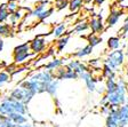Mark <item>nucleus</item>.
<instances>
[{"mask_svg": "<svg viewBox=\"0 0 128 127\" xmlns=\"http://www.w3.org/2000/svg\"><path fill=\"white\" fill-rule=\"evenodd\" d=\"M55 100L47 93L37 94L28 105L30 116L36 121H46L55 112Z\"/></svg>", "mask_w": 128, "mask_h": 127, "instance_id": "f257e3e1", "label": "nucleus"}, {"mask_svg": "<svg viewBox=\"0 0 128 127\" xmlns=\"http://www.w3.org/2000/svg\"><path fill=\"white\" fill-rule=\"evenodd\" d=\"M117 89L112 94H106L108 96V104L111 108H119L126 103L128 95V84L127 80L122 77L117 79Z\"/></svg>", "mask_w": 128, "mask_h": 127, "instance_id": "f03ea898", "label": "nucleus"}, {"mask_svg": "<svg viewBox=\"0 0 128 127\" xmlns=\"http://www.w3.org/2000/svg\"><path fill=\"white\" fill-rule=\"evenodd\" d=\"M12 113H21V114H26L28 116V113H29L28 105L22 103V102L13 100L9 96L4 97L2 100L0 101V114L8 117Z\"/></svg>", "mask_w": 128, "mask_h": 127, "instance_id": "7ed1b4c3", "label": "nucleus"}, {"mask_svg": "<svg viewBox=\"0 0 128 127\" xmlns=\"http://www.w3.org/2000/svg\"><path fill=\"white\" fill-rule=\"evenodd\" d=\"M126 62V56H125V50L121 49L118 50H112L109 54H106L105 58L103 60V64L110 66L112 70H114L116 72L119 71L122 65Z\"/></svg>", "mask_w": 128, "mask_h": 127, "instance_id": "20e7f679", "label": "nucleus"}, {"mask_svg": "<svg viewBox=\"0 0 128 127\" xmlns=\"http://www.w3.org/2000/svg\"><path fill=\"white\" fill-rule=\"evenodd\" d=\"M33 56H34V54H32L29 42L20 44V45L15 46L13 50V61L14 64H16V65H22Z\"/></svg>", "mask_w": 128, "mask_h": 127, "instance_id": "39448f33", "label": "nucleus"}, {"mask_svg": "<svg viewBox=\"0 0 128 127\" xmlns=\"http://www.w3.org/2000/svg\"><path fill=\"white\" fill-rule=\"evenodd\" d=\"M34 96L36 95L33 94V93L29 92V90H26V89H24V88L20 87V86L15 87L14 89H12L10 93H9V97H12L15 101L22 102V103L26 104V105H29V103L33 100Z\"/></svg>", "mask_w": 128, "mask_h": 127, "instance_id": "423d86ee", "label": "nucleus"}, {"mask_svg": "<svg viewBox=\"0 0 128 127\" xmlns=\"http://www.w3.org/2000/svg\"><path fill=\"white\" fill-rule=\"evenodd\" d=\"M29 45L32 54L39 55V54H42L47 49V40H46V38L44 36H36L29 42Z\"/></svg>", "mask_w": 128, "mask_h": 127, "instance_id": "0eeeda50", "label": "nucleus"}, {"mask_svg": "<svg viewBox=\"0 0 128 127\" xmlns=\"http://www.w3.org/2000/svg\"><path fill=\"white\" fill-rule=\"evenodd\" d=\"M65 65H66L69 69H71L73 72H76L78 76L85 73V72H89V71H90L89 66H88L86 63L81 62L80 60H78V58H72V60H70L69 63L65 64Z\"/></svg>", "mask_w": 128, "mask_h": 127, "instance_id": "6e6552de", "label": "nucleus"}, {"mask_svg": "<svg viewBox=\"0 0 128 127\" xmlns=\"http://www.w3.org/2000/svg\"><path fill=\"white\" fill-rule=\"evenodd\" d=\"M29 77L33 78V79L38 80V81L42 82L45 85H49L53 80H55V77H54L53 72H49L47 70H40V71H36L32 72Z\"/></svg>", "mask_w": 128, "mask_h": 127, "instance_id": "1a4fd4ad", "label": "nucleus"}, {"mask_svg": "<svg viewBox=\"0 0 128 127\" xmlns=\"http://www.w3.org/2000/svg\"><path fill=\"white\" fill-rule=\"evenodd\" d=\"M29 12H31L29 8L20 7L18 11H16L15 13L10 14V16H9V20H8V22H9L8 24H9L12 28L16 27V25L18 24V22H21L23 19H25V16L29 14Z\"/></svg>", "mask_w": 128, "mask_h": 127, "instance_id": "9d476101", "label": "nucleus"}, {"mask_svg": "<svg viewBox=\"0 0 128 127\" xmlns=\"http://www.w3.org/2000/svg\"><path fill=\"white\" fill-rule=\"evenodd\" d=\"M79 79H82L84 82H85V86L87 88L88 92H95L96 90V86H97V80H96V77L92 73V71L89 72H85V73L80 74Z\"/></svg>", "mask_w": 128, "mask_h": 127, "instance_id": "9b49d317", "label": "nucleus"}, {"mask_svg": "<svg viewBox=\"0 0 128 127\" xmlns=\"http://www.w3.org/2000/svg\"><path fill=\"white\" fill-rule=\"evenodd\" d=\"M48 7H50V3H49V0H42V1H39V3L34 6V8H33V9H32V11L30 12L26 16H25V19H28V17H32L33 20L37 21L38 16L42 13L44 11H46Z\"/></svg>", "mask_w": 128, "mask_h": 127, "instance_id": "f8f14e48", "label": "nucleus"}, {"mask_svg": "<svg viewBox=\"0 0 128 127\" xmlns=\"http://www.w3.org/2000/svg\"><path fill=\"white\" fill-rule=\"evenodd\" d=\"M124 15V11L119 9V8H112L110 13L106 16V25L109 28L114 27L116 24L119 22V20L121 19V16Z\"/></svg>", "mask_w": 128, "mask_h": 127, "instance_id": "ddd939ff", "label": "nucleus"}, {"mask_svg": "<svg viewBox=\"0 0 128 127\" xmlns=\"http://www.w3.org/2000/svg\"><path fill=\"white\" fill-rule=\"evenodd\" d=\"M88 24H89V29H90L92 33H95V35H98V33H102L105 30V24L102 20H98L97 17L93 16L89 21H88Z\"/></svg>", "mask_w": 128, "mask_h": 127, "instance_id": "4468645a", "label": "nucleus"}, {"mask_svg": "<svg viewBox=\"0 0 128 127\" xmlns=\"http://www.w3.org/2000/svg\"><path fill=\"white\" fill-rule=\"evenodd\" d=\"M64 62H65L64 58L54 57V58H52L50 61H48L46 64H44V70H47V71H49V72H54L55 70L58 69V68L65 65Z\"/></svg>", "mask_w": 128, "mask_h": 127, "instance_id": "2eb2a0df", "label": "nucleus"}, {"mask_svg": "<svg viewBox=\"0 0 128 127\" xmlns=\"http://www.w3.org/2000/svg\"><path fill=\"white\" fill-rule=\"evenodd\" d=\"M93 50H94V48L90 47V46L87 44L86 46H84V47L79 48L78 50H76L72 55H73V57L78 58V60H81V58L87 57V56H89L90 54H93Z\"/></svg>", "mask_w": 128, "mask_h": 127, "instance_id": "dca6fc26", "label": "nucleus"}, {"mask_svg": "<svg viewBox=\"0 0 128 127\" xmlns=\"http://www.w3.org/2000/svg\"><path fill=\"white\" fill-rule=\"evenodd\" d=\"M108 48L110 50H118L121 49V46H122V41H121V38L118 37V36H113V37H110L108 39Z\"/></svg>", "mask_w": 128, "mask_h": 127, "instance_id": "f3484780", "label": "nucleus"}, {"mask_svg": "<svg viewBox=\"0 0 128 127\" xmlns=\"http://www.w3.org/2000/svg\"><path fill=\"white\" fill-rule=\"evenodd\" d=\"M8 118L12 120L15 125H24L29 121V116L26 114H21V113H12L8 116Z\"/></svg>", "mask_w": 128, "mask_h": 127, "instance_id": "a211bd4d", "label": "nucleus"}, {"mask_svg": "<svg viewBox=\"0 0 128 127\" xmlns=\"http://www.w3.org/2000/svg\"><path fill=\"white\" fill-rule=\"evenodd\" d=\"M70 41V36L69 35H65L63 37L56 39V42H55V48H56V53H62L64 50V48L68 46Z\"/></svg>", "mask_w": 128, "mask_h": 127, "instance_id": "6ab92c4d", "label": "nucleus"}, {"mask_svg": "<svg viewBox=\"0 0 128 127\" xmlns=\"http://www.w3.org/2000/svg\"><path fill=\"white\" fill-rule=\"evenodd\" d=\"M52 33H53V36L56 38V39H58V38L65 36V33H66V23L63 22V23L57 24V25L53 29Z\"/></svg>", "mask_w": 128, "mask_h": 127, "instance_id": "aec40b11", "label": "nucleus"}, {"mask_svg": "<svg viewBox=\"0 0 128 127\" xmlns=\"http://www.w3.org/2000/svg\"><path fill=\"white\" fill-rule=\"evenodd\" d=\"M58 86H60L58 80H56V79L53 80L50 84L48 85V88H47V90H46V93H47L50 97L56 98L57 97V92H58Z\"/></svg>", "mask_w": 128, "mask_h": 127, "instance_id": "412c9836", "label": "nucleus"}, {"mask_svg": "<svg viewBox=\"0 0 128 127\" xmlns=\"http://www.w3.org/2000/svg\"><path fill=\"white\" fill-rule=\"evenodd\" d=\"M105 94H112L117 89V78H110V79H105Z\"/></svg>", "mask_w": 128, "mask_h": 127, "instance_id": "4be33fe9", "label": "nucleus"}, {"mask_svg": "<svg viewBox=\"0 0 128 127\" xmlns=\"http://www.w3.org/2000/svg\"><path fill=\"white\" fill-rule=\"evenodd\" d=\"M10 13L7 9V5L6 4H0V24H5L9 20Z\"/></svg>", "mask_w": 128, "mask_h": 127, "instance_id": "5701e85b", "label": "nucleus"}, {"mask_svg": "<svg viewBox=\"0 0 128 127\" xmlns=\"http://www.w3.org/2000/svg\"><path fill=\"white\" fill-rule=\"evenodd\" d=\"M102 38L100 37L98 35H95V33H89L87 36V42L88 45L90 46V47H96V46H98L100 44H102Z\"/></svg>", "mask_w": 128, "mask_h": 127, "instance_id": "b1692460", "label": "nucleus"}, {"mask_svg": "<svg viewBox=\"0 0 128 127\" xmlns=\"http://www.w3.org/2000/svg\"><path fill=\"white\" fill-rule=\"evenodd\" d=\"M14 35L13 28L9 25L8 23L0 24V37H12Z\"/></svg>", "mask_w": 128, "mask_h": 127, "instance_id": "393cba45", "label": "nucleus"}, {"mask_svg": "<svg viewBox=\"0 0 128 127\" xmlns=\"http://www.w3.org/2000/svg\"><path fill=\"white\" fill-rule=\"evenodd\" d=\"M102 77H104L105 79H110V78H117V72L114 70H112L110 66L103 64L102 68Z\"/></svg>", "mask_w": 128, "mask_h": 127, "instance_id": "a878e982", "label": "nucleus"}, {"mask_svg": "<svg viewBox=\"0 0 128 127\" xmlns=\"http://www.w3.org/2000/svg\"><path fill=\"white\" fill-rule=\"evenodd\" d=\"M87 30H89V24L87 21H80L76 24V27L73 28V32L76 33H84Z\"/></svg>", "mask_w": 128, "mask_h": 127, "instance_id": "bb28decb", "label": "nucleus"}, {"mask_svg": "<svg viewBox=\"0 0 128 127\" xmlns=\"http://www.w3.org/2000/svg\"><path fill=\"white\" fill-rule=\"evenodd\" d=\"M54 12H55V7H54V6H50V7H48L46 11H44L42 13H41L39 16H38L37 21H38V22H44V21H46L48 17H50V16L53 15Z\"/></svg>", "mask_w": 128, "mask_h": 127, "instance_id": "cd10ccee", "label": "nucleus"}, {"mask_svg": "<svg viewBox=\"0 0 128 127\" xmlns=\"http://www.w3.org/2000/svg\"><path fill=\"white\" fill-rule=\"evenodd\" d=\"M84 5V0H69V9L72 13L78 12L80 8H82Z\"/></svg>", "mask_w": 128, "mask_h": 127, "instance_id": "c85d7f7f", "label": "nucleus"}, {"mask_svg": "<svg viewBox=\"0 0 128 127\" xmlns=\"http://www.w3.org/2000/svg\"><path fill=\"white\" fill-rule=\"evenodd\" d=\"M77 79H79V76L66 66V70L64 72V76L62 78V80H77Z\"/></svg>", "mask_w": 128, "mask_h": 127, "instance_id": "c756f323", "label": "nucleus"}, {"mask_svg": "<svg viewBox=\"0 0 128 127\" xmlns=\"http://www.w3.org/2000/svg\"><path fill=\"white\" fill-rule=\"evenodd\" d=\"M6 5H7V9H8V12H9L10 14L15 13L16 11H18V8H20L18 0H8Z\"/></svg>", "mask_w": 128, "mask_h": 127, "instance_id": "7c9ffc66", "label": "nucleus"}, {"mask_svg": "<svg viewBox=\"0 0 128 127\" xmlns=\"http://www.w3.org/2000/svg\"><path fill=\"white\" fill-rule=\"evenodd\" d=\"M10 76L7 73V72L5 71V70H2V71H0V89L5 86L6 84H8V82L10 81Z\"/></svg>", "mask_w": 128, "mask_h": 127, "instance_id": "2f4dec72", "label": "nucleus"}, {"mask_svg": "<svg viewBox=\"0 0 128 127\" xmlns=\"http://www.w3.org/2000/svg\"><path fill=\"white\" fill-rule=\"evenodd\" d=\"M54 7L57 11H63L66 7H69V0H56L54 3Z\"/></svg>", "mask_w": 128, "mask_h": 127, "instance_id": "473e14b6", "label": "nucleus"}, {"mask_svg": "<svg viewBox=\"0 0 128 127\" xmlns=\"http://www.w3.org/2000/svg\"><path fill=\"white\" fill-rule=\"evenodd\" d=\"M14 126H15V124L8 117L0 114V127H14Z\"/></svg>", "mask_w": 128, "mask_h": 127, "instance_id": "72a5a7b5", "label": "nucleus"}, {"mask_svg": "<svg viewBox=\"0 0 128 127\" xmlns=\"http://www.w3.org/2000/svg\"><path fill=\"white\" fill-rule=\"evenodd\" d=\"M4 70H5V71L7 72L9 76H12V74H13L16 70H17V65H16V64H14V63L8 64V65L5 66V69H4Z\"/></svg>", "mask_w": 128, "mask_h": 127, "instance_id": "f704fd0d", "label": "nucleus"}, {"mask_svg": "<svg viewBox=\"0 0 128 127\" xmlns=\"http://www.w3.org/2000/svg\"><path fill=\"white\" fill-rule=\"evenodd\" d=\"M110 113V105L109 104H105V105H102L101 106V114L102 116H109Z\"/></svg>", "mask_w": 128, "mask_h": 127, "instance_id": "c9c22d12", "label": "nucleus"}, {"mask_svg": "<svg viewBox=\"0 0 128 127\" xmlns=\"http://www.w3.org/2000/svg\"><path fill=\"white\" fill-rule=\"evenodd\" d=\"M127 30H128V16H126L125 21H124L122 27H121V29H120V33H121V35H124V33H125Z\"/></svg>", "mask_w": 128, "mask_h": 127, "instance_id": "e433bc0d", "label": "nucleus"}, {"mask_svg": "<svg viewBox=\"0 0 128 127\" xmlns=\"http://www.w3.org/2000/svg\"><path fill=\"white\" fill-rule=\"evenodd\" d=\"M95 92H97L98 94H102V95H104L105 94V85H97L96 86V90Z\"/></svg>", "mask_w": 128, "mask_h": 127, "instance_id": "4c0bfd02", "label": "nucleus"}, {"mask_svg": "<svg viewBox=\"0 0 128 127\" xmlns=\"http://www.w3.org/2000/svg\"><path fill=\"white\" fill-rule=\"evenodd\" d=\"M89 64H90L93 68H98L100 64H101V60H97V58H95V60H90V61H89Z\"/></svg>", "mask_w": 128, "mask_h": 127, "instance_id": "58836bf2", "label": "nucleus"}, {"mask_svg": "<svg viewBox=\"0 0 128 127\" xmlns=\"http://www.w3.org/2000/svg\"><path fill=\"white\" fill-rule=\"evenodd\" d=\"M105 104H108V96H106V94H104V95L102 96V98H101V106L102 105H105Z\"/></svg>", "mask_w": 128, "mask_h": 127, "instance_id": "ea45409f", "label": "nucleus"}, {"mask_svg": "<svg viewBox=\"0 0 128 127\" xmlns=\"http://www.w3.org/2000/svg\"><path fill=\"white\" fill-rule=\"evenodd\" d=\"M4 47H5V40L2 37H0V53L4 50Z\"/></svg>", "mask_w": 128, "mask_h": 127, "instance_id": "a19ab883", "label": "nucleus"}, {"mask_svg": "<svg viewBox=\"0 0 128 127\" xmlns=\"http://www.w3.org/2000/svg\"><path fill=\"white\" fill-rule=\"evenodd\" d=\"M105 1H108V0H95V1H94V4H95V5H97V6H101V5H103Z\"/></svg>", "mask_w": 128, "mask_h": 127, "instance_id": "79ce46f5", "label": "nucleus"}, {"mask_svg": "<svg viewBox=\"0 0 128 127\" xmlns=\"http://www.w3.org/2000/svg\"><path fill=\"white\" fill-rule=\"evenodd\" d=\"M95 0H84V4H87V5H89V4H93Z\"/></svg>", "mask_w": 128, "mask_h": 127, "instance_id": "37998d69", "label": "nucleus"}, {"mask_svg": "<svg viewBox=\"0 0 128 127\" xmlns=\"http://www.w3.org/2000/svg\"><path fill=\"white\" fill-rule=\"evenodd\" d=\"M122 37L125 38V39H128V30L125 32V33H124V35H122Z\"/></svg>", "mask_w": 128, "mask_h": 127, "instance_id": "c03bdc74", "label": "nucleus"}, {"mask_svg": "<svg viewBox=\"0 0 128 127\" xmlns=\"http://www.w3.org/2000/svg\"><path fill=\"white\" fill-rule=\"evenodd\" d=\"M126 80H127V84H128V69L126 70Z\"/></svg>", "mask_w": 128, "mask_h": 127, "instance_id": "a18cd8bd", "label": "nucleus"}, {"mask_svg": "<svg viewBox=\"0 0 128 127\" xmlns=\"http://www.w3.org/2000/svg\"><path fill=\"white\" fill-rule=\"evenodd\" d=\"M126 103H128V95H127V100H126Z\"/></svg>", "mask_w": 128, "mask_h": 127, "instance_id": "49530a36", "label": "nucleus"}, {"mask_svg": "<svg viewBox=\"0 0 128 127\" xmlns=\"http://www.w3.org/2000/svg\"><path fill=\"white\" fill-rule=\"evenodd\" d=\"M55 1H56V0H55Z\"/></svg>", "mask_w": 128, "mask_h": 127, "instance_id": "de8ad7c7", "label": "nucleus"}]
</instances>
